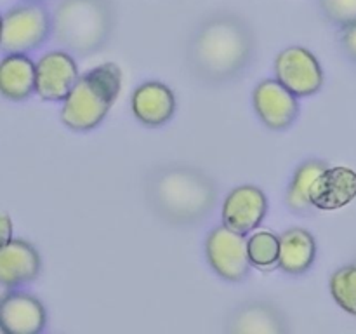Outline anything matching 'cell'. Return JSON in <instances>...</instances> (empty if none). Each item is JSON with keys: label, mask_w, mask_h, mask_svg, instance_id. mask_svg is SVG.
<instances>
[{"label": "cell", "mask_w": 356, "mask_h": 334, "mask_svg": "<svg viewBox=\"0 0 356 334\" xmlns=\"http://www.w3.org/2000/svg\"><path fill=\"white\" fill-rule=\"evenodd\" d=\"M228 331L238 334H280L285 333V324L280 312L271 305L250 303L233 313Z\"/></svg>", "instance_id": "e0dca14e"}, {"label": "cell", "mask_w": 356, "mask_h": 334, "mask_svg": "<svg viewBox=\"0 0 356 334\" xmlns=\"http://www.w3.org/2000/svg\"><path fill=\"white\" fill-rule=\"evenodd\" d=\"M356 198V173L346 166L327 167L313 183L309 200L318 211H337Z\"/></svg>", "instance_id": "7c38bea8"}, {"label": "cell", "mask_w": 356, "mask_h": 334, "mask_svg": "<svg viewBox=\"0 0 356 334\" xmlns=\"http://www.w3.org/2000/svg\"><path fill=\"white\" fill-rule=\"evenodd\" d=\"M320 9L337 26L356 23V0H318Z\"/></svg>", "instance_id": "44dd1931"}, {"label": "cell", "mask_w": 356, "mask_h": 334, "mask_svg": "<svg viewBox=\"0 0 356 334\" xmlns=\"http://www.w3.org/2000/svg\"><path fill=\"white\" fill-rule=\"evenodd\" d=\"M275 75L292 94L309 97L323 87V70L316 56L301 45L284 49L275 59Z\"/></svg>", "instance_id": "52a82bcc"}, {"label": "cell", "mask_w": 356, "mask_h": 334, "mask_svg": "<svg viewBox=\"0 0 356 334\" xmlns=\"http://www.w3.org/2000/svg\"><path fill=\"white\" fill-rule=\"evenodd\" d=\"M266 214V193L254 184H242V186L233 188L222 202V225L243 235L254 232L264 221Z\"/></svg>", "instance_id": "30bf717a"}, {"label": "cell", "mask_w": 356, "mask_h": 334, "mask_svg": "<svg viewBox=\"0 0 356 334\" xmlns=\"http://www.w3.org/2000/svg\"><path fill=\"white\" fill-rule=\"evenodd\" d=\"M37 66L21 52L6 54L0 61V94L9 101H26L35 93Z\"/></svg>", "instance_id": "9a60e30c"}, {"label": "cell", "mask_w": 356, "mask_h": 334, "mask_svg": "<svg viewBox=\"0 0 356 334\" xmlns=\"http://www.w3.org/2000/svg\"><path fill=\"white\" fill-rule=\"evenodd\" d=\"M316 260L315 237L305 228H291L280 235L278 268L289 275H302Z\"/></svg>", "instance_id": "2e32d148"}, {"label": "cell", "mask_w": 356, "mask_h": 334, "mask_svg": "<svg viewBox=\"0 0 356 334\" xmlns=\"http://www.w3.org/2000/svg\"><path fill=\"white\" fill-rule=\"evenodd\" d=\"M250 264L257 270H273L280 260V237L270 230H261L247 239Z\"/></svg>", "instance_id": "d6986e66"}, {"label": "cell", "mask_w": 356, "mask_h": 334, "mask_svg": "<svg viewBox=\"0 0 356 334\" xmlns=\"http://www.w3.org/2000/svg\"><path fill=\"white\" fill-rule=\"evenodd\" d=\"M35 66V93L44 101H65L80 79L79 66L68 51L45 52Z\"/></svg>", "instance_id": "9c48e42d"}, {"label": "cell", "mask_w": 356, "mask_h": 334, "mask_svg": "<svg viewBox=\"0 0 356 334\" xmlns=\"http://www.w3.org/2000/svg\"><path fill=\"white\" fill-rule=\"evenodd\" d=\"M341 45L344 52L356 63V23L343 26L341 30Z\"/></svg>", "instance_id": "7402d4cb"}, {"label": "cell", "mask_w": 356, "mask_h": 334, "mask_svg": "<svg viewBox=\"0 0 356 334\" xmlns=\"http://www.w3.org/2000/svg\"><path fill=\"white\" fill-rule=\"evenodd\" d=\"M6 289H7V287H3V285L0 284V299H2L3 296H6Z\"/></svg>", "instance_id": "cb8c5ba5"}, {"label": "cell", "mask_w": 356, "mask_h": 334, "mask_svg": "<svg viewBox=\"0 0 356 334\" xmlns=\"http://www.w3.org/2000/svg\"><path fill=\"white\" fill-rule=\"evenodd\" d=\"M0 324L9 334H37L45 329L47 312L33 294L10 291L0 299Z\"/></svg>", "instance_id": "8fae6325"}, {"label": "cell", "mask_w": 356, "mask_h": 334, "mask_svg": "<svg viewBox=\"0 0 356 334\" xmlns=\"http://www.w3.org/2000/svg\"><path fill=\"white\" fill-rule=\"evenodd\" d=\"M205 257L212 270L228 282H242L249 277L250 260L243 233L221 225L205 239Z\"/></svg>", "instance_id": "8992f818"}, {"label": "cell", "mask_w": 356, "mask_h": 334, "mask_svg": "<svg viewBox=\"0 0 356 334\" xmlns=\"http://www.w3.org/2000/svg\"><path fill=\"white\" fill-rule=\"evenodd\" d=\"M2 333H6V329H3V327H2V324H0V334H2Z\"/></svg>", "instance_id": "484cf974"}, {"label": "cell", "mask_w": 356, "mask_h": 334, "mask_svg": "<svg viewBox=\"0 0 356 334\" xmlns=\"http://www.w3.org/2000/svg\"><path fill=\"white\" fill-rule=\"evenodd\" d=\"M42 260L38 250L30 242L13 239L0 249V284L16 289L31 284L40 275Z\"/></svg>", "instance_id": "5bb4252c"}, {"label": "cell", "mask_w": 356, "mask_h": 334, "mask_svg": "<svg viewBox=\"0 0 356 334\" xmlns=\"http://www.w3.org/2000/svg\"><path fill=\"white\" fill-rule=\"evenodd\" d=\"M327 169V164L320 162V160H308V162L301 164V166L296 169L294 176H292L291 184H289L287 202L289 209L296 214L308 216L312 212L313 204L309 200V191H312L313 183H315L316 177Z\"/></svg>", "instance_id": "ac0fdd59"}, {"label": "cell", "mask_w": 356, "mask_h": 334, "mask_svg": "<svg viewBox=\"0 0 356 334\" xmlns=\"http://www.w3.org/2000/svg\"><path fill=\"white\" fill-rule=\"evenodd\" d=\"M13 219L6 211H0V249L13 240Z\"/></svg>", "instance_id": "603a6c76"}, {"label": "cell", "mask_w": 356, "mask_h": 334, "mask_svg": "<svg viewBox=\"0 0 356 334\" xmlns=\"http://www.w3.org/2000/svg\"><path fill=\"white\" fill-rule=\"evenodd\" d=\"M329 287L334 301L344 312L356 317V264H346L339 268L330 277Z\"/></svg>", "instance_id": "ffe728a7"}, {"label": "cell", "mask_w": 356, "mask_h": 334, "mask_svg": "<svg viewBox=\"0 0 356 334\" xmlns=\"http://www.w3.org/2000/svg\"><path fill=\"white\" fill-rule=\"evenodd\" d=\"M28 2H42V0H28Z\"/></svg>", "instance_id": "4316f807"}, {"label": "cell", "mask_w": 356, "mask_h": 334, "mask_svg": "<svg viewBox=\"0 0 356 334\" xmlns=\"http://www.w3.org/2000/svg\"><path fill=\"white\" fill-rule=\"evenodd\" d=\"M252 30L235 14H214L195 31L188 45V65L198 80L211 86L232 82L254 58Z\"/></svg>", "instance_id": "6da1fadb"}, {"label": "cell", "mask_w": 356, "mask_h": 334, "mask_svg": "<svg viewBox=\"0 0 356 334\" xmlns=\"http://www.w3.org/2000/svg\"><path fill=\"white\" fill-rule=\"evenodd\" d=\"M113 23L110 0H61L52 16V31L68 52L87 58L106 44Z\"/></svg>", "instance_id": "3957f363"}, {"label": "cell", "mask_w": 356, "mask_h": 334, "mask_svg": "<svg viewBox=\"0 0 356 334\" xmlns=\"http://www.w3.org/2000/svg\"><path fill=\"white\" fill-rule=\"evenodd\" d=\"M2 16L3 14H0V37H2Z\"/></svg>", "instance_id": "d4e9b609"}, {"label": "cell", "mask_w": 356, "mask_h": 334, "mask_svg": "<svg viewBox=\"0 0 356 334\" xmlns=\"http://www.w3.org/2000/svg\"><path fill=\"white\" fill-rule=\"evenodd\" d=\"M252 106L259 120L273 131H284L296 122L299 101L280 80L266 79L252 93Z\"/></svg>", "instance_id": "ba28073f"}, {"label": "cell", "mask_w": 356, "mask_h": 334, "mask_svg": "<svg viewBox=\"0 0 356 334\" xmlns=\"http://www.w3.org/2000/svg\"><path fill=\"white\" fill-rule=\"evenodd\" d=\"M132 113L146 127H162L176 113V96L169 86L156 80L143 82L132 94Z\"/></svg>", "instance_id": "4fadbf2b"}, {"label": "cell", "mask_w": 356, "mask_h": 334, "mask_svg": "<svg viewBox=\"0 0 356 334\" xmlns=\"http://www.w3.org/2000/svg\"><path fill=\"white\" fill-rule=\"evenodd\" d=\"M146 198L163 221L176 226L198 225L214 209L216 186L197 167L163 166L149 173Z\"/></svg>", "instance_id": "7a4b0ae2"}, {"label": "cell", "mask_w": 356, "mask_h": 334, "mask_svg": "<svg viewBox=\"0 0 356 334\" xmlns=\"http://www.w3.org/2000/svg\"><path fill=\"white\" fill-rule=\"evenodd\" d=\"M51 31L52 16L40 2L21 3L2 16L0 49L6 54H28L44 45Z\"/></svg>", "instance_id": "5b68a950"}, {"label": "cell", "mask_w": 356, "mask_h": 334, "mask_svg": "<svg viewBox=\"0 0 356 334\" xmlns=\"http://www.w3.org/2000/svg\"><path fill=\"white\" fill-rule=\"evenodd\" d=\"M122 87V70L115 63H103L76 80L63 101L61 120L72 131H90L103 124L117 101Z\"/></svg>", "instance_id": "277c9868"}]
</instances>
